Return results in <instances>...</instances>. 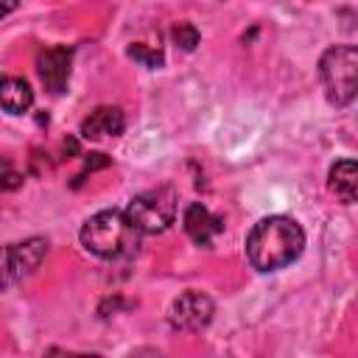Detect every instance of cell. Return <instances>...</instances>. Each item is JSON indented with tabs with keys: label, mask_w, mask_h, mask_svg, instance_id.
I'll return each instance as SVG.
<instances>
[{
	"label": "cell",
	"mask_w": 358,
	"mask_h": 358,
	"mask_svg": "<svg viewBox=\"0 0 358 358\" xmlns=\"http://www.w3.org/2000/svg\"><path fill=\"white\" fill-rule=\"evenodd\" d=\"M305 249L302 227L288 215H266L246 235V257L257 271H280Z\"/></svg>",
	"instance_id": "6da1fadb"
},
{
	"label": "cell",
	"mask_w": 358,
	"mask_h": 358,
	"mask_svg": "<svg viewBox=\"0 0 358 358\" xmlns=\"http://www.w3.org/2000/svg\"><path fill=\"white\" fill-rule=\"evenodd\" d=\"M81 246L103 260L131 257L140 246V229L120 210H101L81 227Z\"/></svg>",
	"instance_id": "7a4b0ae2"
},
{
	"label": "cell",
	"mask_w": 358,
	"mask_h": 358,
	"mask_svg": "<svg viewBox=\"0 0 358 358\" xmlns=\"http://www.w3.org/2000/svg\"><path fill=\"white\" fill-rule=\"evenodd\" d=\"M319 81L333 106H350L358 92V48L333 45L319 59Z\"/></svg>",
	"instance_id": "3957f363"
},
{
	"label": "cell",
	"mask_w": 358,
	"mask_h": 358,
	"mask_svg": "<svg viewBox=\"0 0 358 358\" xmlns=\"http://www.w3.org/2000/svg\"><path fill=\"white\" fill-rule=\"evenodd\" d=\"M123 213L140 229V235L165 232L176 218V190L168 185L151 187V190L134 196Z\"/></svg>",
	"instance_id": "277c9868"
},
{
	"label": "cell",
	"mask_w": 358,
	"mask_h": 358,
	"mask_svg": "<svg viewBox=\"0 0 358 358\" xmlns=\"http://www.w3.org/2000/svg\"><path fill=\"white\" fill-rule=\"evenodd\" d=\"M45 255H48L45 238H28L22 243L0 246V291L31 277L45 260Z\"/></svg>",
	"instance_id": "5b68a950"
},
{
	"label": "cell",
	"mask_w": 358,
	"mask_h": 358,
	"mask_svg": "<svg viewBox=\"0 0 358 358\" xmlns=\"http://www.w3.org/2000/svg\"><path fill=\"white\" fill-rule=\"evenodd\" d=\"M213 313H215V305H213V299L207 294L185 291L171 302L168 322L179 333H199L213 322Z\"/></svg>",
	"instance_id": "8992f818"
},
{
	"label": "cell",
	"mask_w": 358,
	"mask_h": 358,
	"mask_svg": "<svg viewBox=\"0 0 358 358\" xmlns=\"http://www.w3.org/2000/svg\"><path fill=\"white\" fill-rule=\"evenodd\" d=\"M70 62H73V48H67V45H56V48H48L39 53L36 70H39V78L48 92H53V95L64 92L67 78H70Z\"/></svg>",
	"instance_id": "52a82bcc"
},
{
	"label": "cell",
	"mask_w": 358,
	"mask_h": 358,
	"mask_svg": "<svg viewBox=\"0 0 358 358\" xmlns=\"http://www.w3.org/2000/svg\"><path fill=\"white\" fill-rule=\"evenodd\" d=\"M182 227H185V232L190 235V241H196L199 246H210L213 238L224 229V221L215 218L201 201H190V204L185 207Z\"/></svg>",
	"instance_id": "ba28073f"
},
{
	"label": "cell",
	"mask_w": 358,
	"mask_h": 358,
	"mask_svg": "<svg viewBox=\"0 0 358 358\" xmlns=\"http://www.w3.org/2000/svg\"><path fill=\"white\" fill-rule=\"evenodd\" d=\"M126 129V117L117 106H98L84 117L81 123V137L84 140H101V137H117Z\"/></svg>",
	"instance_id": "9c48e42d"
},
{
	"label": "cell",
	"mask_w": 358,
	"mask_h": 358,
	"mask_svg": "<svg viewBox=\"0 0 358 358\" xmlns=\"http://www.w3.org/2000/svg\"><path fill=\"white\" fill-rule=\"evenodd\" d=\"M327 187L336 193L341 204H352L358 199V165L355 159H338L327 173Z\"/></svg>",
	"instance_id": "30bf717a"
},
{
	"label": "cell",
	"mask_w": 358,
	"mask_h": 358,
	"mask_svg": "<svg viewBox=\"0 0 358 358\" xmlns=\"http://www.w3.org/2000/svg\"><path fill=\"white\" fill-rule=\"evenodd\" d=\"M31 103H34V90L28 87L25 78H17V76L0 78V106L8 115H22L31 109Z\"/></svg>",
	"instance_id": "8fae6325"
},
{
	"label": "cell",
	"mask_w": 358,
	"mask_h": 358,
	"mask_svg": "<svg viewBox=\"0 0 358 358\" xmlns=\"http://www.w3.org/2000/svg\"><path fill=\"white\" fill-rule=\"evenodd\" d=\"M20 185H22V173L14 168V162L8 157H0V193L17 190Z\"/></svg>",
	"instance_id": "7c38bea8"
},
{
	"label": "cell",
	"mask_w": 358,
	"mask_h": 358,
	"mask_svg": "<svg viewBox=\"0 0 358 358\" xmlns=\"http://www.w3.org/2000/svg\"><path fill=\"white\" fill-rule=\"evenodd\" d=\"M173 42H176L182 50H196V45H199V31H196V25H190V22L173 25Z\"/></svg>",
	"instance_id": "4fadbf2b"
},
{
	"label": "cell",
	"mask_w": 358,
	"mask_h": 358,
	"mask_svg": "<svg viewBox=\"0 0 358 358\" xmlns=\"http://www.w3.org/2000/svg\"><path fill=\"white\" fill-rule=\"evenodd\" d=\"M129 56L131 59H137L140 64H145V67H162V62H165V56H162V50H154V48H145V45H131L129 48Z\"/></svg>",
	"instance_id": "5bb4252c"
},
{
	"label": "cell",
	"mask_w": 358,
	"mask_h": 358,
	"mask_svg": "<svg viewBox=\"0 0 358 358\" xmlns=\"http://www.w3.org/2000/svg\"><path fill=\"white\" fill-rule=\"evenodd\" d=\"M106 165H109V157H106V154H101V151L87 154V157H84V173H78V176L73 179V187H78L87 173H92V171H98V168H106Z\"/></svg>",
	"instance_id": "9a60e30c"
},
{
	"label": "cell",
	"mask_w": 358,
	"mask_h": 358,
	"mask_svg": "<svg viewBox=\"0 0 358 358\" xmlns=\"http://www.w3.org/2000/svg\"><path fill=\"white\" fill-rule=\"evenodd\" d=\"M17 6H20V0H0V20L8 17L11 11H17Z\"/></svg>",
	"instance_id": "2e32d148"
}]
</instances>
